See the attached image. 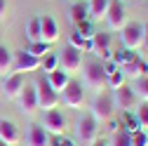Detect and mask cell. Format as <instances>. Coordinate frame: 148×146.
I'll return each mask as SVG.
<instances>
[{"label": "cell", "mask_w": 148, "mask_h": 146, "mask_svg": "<svg viewBox=\"0 0 148 146\" xmlns=\"http://www.w3.org/2000/svg\"><path fill=\"white\" fill-rule=\"evenodd\" d=\"M82 78H85V87L89 90H103L106 87V73H103V61L99 59H89L82 61Z\"/></svg>", "instance_id": "obj_1"}, {"label": "cell", "mask_w": 148, "mask_h": 146, "mask_svg": "<svg viewBox=\"0 0 148 146\" xmlns=\"http://www.w3.org/2000/svg\"><path fill=\"white\" fill-rule=\"evenodd\" d=\"M113 111H115L113 97L106 94V92H101V94L94 97V101H92V113L89 116L101 125V123H110V120H113Z\"/></svg>", "instance_id": "obj_2"}, {"label": "cell", "mask_w": 148, "mask_h": 146, "mask_svg": "<svg viewBox=\"0 0 148 146\" xmlns=\"http://www.w3.org/2000/svg\"><path fill=\"white\" fill-rule=\"evenodd\" d=\"M120 40H122V47L125 50H141V43H143V24L139 21H127L125 28L120 31Z\"/></svg>", "instance_id": "obj_3"}, {"label": "cell", "mask_w": 148, "mask_h": 146, "mask_svg": "<svg viewBox=\"0 0 148 146\" xmlns=\"http://www.w3.org/2000/svg\"><path fill=\"white\" fill-rule=\"evenodd\" d=\"M35 94H38V106L45 108V111H52V108L59 106V92H54L52 85L47 83V78L42 76L38 83H35Z\"/></svg>", "instance_id": "obj_4"}, {"label": "cell", "mask_w": 148, "mask_h": 146, "mask_svg": "<svg viewBox=\"0 0 148 146\" xmlns=\"http://www.w3.org/2000/svg\"><path fill=\"white\" fill-rule=\"evenodd\" d=\"M66 125H68V120H66V116L59 111V108L45 111L42 123H40V127H42V130H45L47 134H54V137H61V134L66 132Z\"/></svg>", "instance_id": "obj_5"}, {"label": "cell", "mask_w": 148, "mask_h": 146, "mask_svg": "<svg viewBox=\"0 0 148 146\" xmlns=\"http://www.w3.org/2000/svg\"><path fill=\"white\" fill-rule=\"evenodd\" d=\"M113 106L120 108L122 113H132L134 108L139 106V99L134 94V90L129 85H120L118 90H113Z\"/></svg>", "instance_id": "obj_6"}, {"label": "cell", "mask_w": 148, "mask_h": 146, "mask_svg": "<svg viewBox=\"0 0 148 146\" xmlns=\"http://www.w3.org/2000/svg\"><path fill=\"white\" fill-rule=\"evenodd\" d=\"M127 21H129V19H127V10H125V5L120 3V0H110L108 12H106V24H108V28L120 33V31L125 28Z\"/></svg>", "instance_id": "obj_7"}, {"label": "cell", "mask_w": 148, "mask_h": 146, "mask_svg": "<svg viewBox=\"0 0 148 146\" xmlns=\"http://www.w3.org/2000/svg\"><path fill=\"white\" fill-rule=\"evenodd\" d=\"M24 85H26L24 73H10V76H5L0 92H3V97H5L7 101H14V99H19V94H21Z\"/></svg>", "instance_id": "obj_8"}, {"label": "cell", "mask_w": 148, "mask_h": 146, "mask_svg": "<svg viewBox=\"0 0 148 146\" xmlns=\"http://www.w3.org/2000/svg\"><path fill=\"white\" fill-rule=\"evenodd\" d=\"M59 68H61V71H66L68 76L78 73V71L82 68V52L68 45V47L64 50V54L59 57Z\"/></svg>", "instance_id": "obj_9"}, {"label": "cell", "mask_w": 148, "mask_h": 146, "mask_svg": "<svg viewBox=\"0 0 148 146\" xmlns=\"http://www.w3.org/2000/svg\"><path fill=\"white\" fill-rule=\"evenodd\" d=\"M64 92V104L68 106V108H80L82 106V101H85V87H82V83L80 80H68V85L61 90Z\"/></svg>", "instance_id": "obj_10"}, {"label": "cell", "mask_w": 148, "mask_h": 146, "mask_svg": "<svg viewBox=\"0 0 148 146\" xmlns=\"http://www.w3.org/2000/svg\"><path fill=\"white\" fill-rule=\"evenodd\" d=\"M78 139L85 144H92L99 139V123L92 118V116H82L78 120Z\"/></svg>", "instance_id": "obj_11"}, {"label": "cell", "mask_w": 148, "mask_h": 146, "mask_svg": "<svg viewBox=\"0 0 148 146\" xmlns=\"http://www.w3.org/2000/svg\"><path fill=\"white\" fill-rule=\"evenodd\" d=\"M40 68V59L28 54L26 50L24 52H16L14 57V64H12V73H31V71H38Z\"/></svg>", "instance_id": "obj_12"}, {"label": "cell", "mask_w": 148, "mask_h": 146, "mask_svg": "<svg viewBox=\"0 0 148 146\" xmlns=\"http://www.w3.org/2000/svg\"><path fill=\"white\" fill-rule=\"evenodd\" d=\"M99 61H108L110 59V54H113V50H110V38H108V33H99L92 38V50H89Z\"/></svg>", "instance_id": "obj_13"}, {"label": "cell", "mask_w": 148, "mask_h": 146, "mask_svg": "<svg viewBox=\"0 0 148 146\" xmlns=\"http://www.w3.org/2000/svg\"><path fill=\"white\" fill-rule=\"evenodd\" d=\"M19 106H21V111L26 116H33V113H38V94H35V85H24L21 90V94H19Z\"/></svg>", "instance_id": "obj_14"}, {"label": "cell", "mask_w": 148, "mask_h": 146, "mask_svg": "<svg viewBox=\"0 0 148 146\" xmlns=\"http://www.w3.org/2000/svg\"><path fill=\"white\" fill-rule=\"evenodd\" d=\"M0 141L7 144V146H19V141H21L19 127L10 120H0Z\"/></svg>", "instance_id": "obj_15"}, {"label": "cell", "mask_w": 148, "mask_h": 146, "mask_svg": "<svg viewBox=\"0 0 148 146\" xmlns=\"http://www.w3.org/2000/svg\"><path fill=\"white\" fill-rule=\"evenodd\" d=\"M40 40L47 45L59 40V26L52 17H40Z\"/></svg>", "instance_id": "obj_16"}, {"label": "cell", "mask_w": 148, "mask_h": 146, "mask_svg": "<svg viewBox=\"0 0 148 146\" xmlns=\"http://www.w3.org/2000/svg\"><path fill=\"white\" fill-rule=\"evenodd\" d=\"M108 5H110V0H89V3H87V17H89V21L97 24V21L106 19Z\"/></svg>", "instance_id": "obj_17"}, {"label": "cell", "mask_w": 148, "mask_h": 146, "mask_svg": "<svg viewBox=\"0 0 148 146\" xmlns=\"http://www.w3.org/2000/svg\"><path fill=\"white\" fill-rule=\"evenodd\" d=\"M26 146H49V134L40 125H31L26 134Z\"/></svg>", "instance_id": "obj_18"}, {"label": "cell", "mask_w": 148, "mask_h": 146, "mask_svg": "<svg viewBox=\"0 0 148 146\" xmlns=\"http://www.w3.org/2000/svg\"><path fill=\"white\" fill-rule=\"evenodd\" d=\"M120 71L125 73V76H129V78H143V76H148V64H146V61H141V59L136 57L134 61L125 64Z\"/></svg>", "instance_id": "obj_19"}, {"label": "cell", "mask_w": 148, "mask_h": 146, "mask_svg": "<svg viewBox=\"0 0 148 146\" xmlns=\"http://www.w3.org/2000/svg\"><path fill=\"white\" fill-rule=\"evenodd\" d=\"M68 80H71V76L66 71H61V68H54L52 73H47V83L52 85L54 92H61V90L68 85Z\"/></svg>", "instance_id": "obj_20"}, {"label": "cell", "mask_w": 148, "mask_h": 146, "mask_svg": "<svg viewBox=\"0 0 148 146\" xmlns=\"http://www.w3.org/2000/svg\"><path fill=\"white\" fill-rule=\"evenodd\" d=\"M68 19H71L73 24H80V21L89 19V17H87V5L82 3V0H78V3L71 5V10H68Z\"/></svg>", "instance_id": "obj_21"}, {"label": "cell", "mask_w": 148, "mask_h": 146, "mask_svg": "<svg viewBox=\"0 0 148 146\" xmlns=\"http://www.w3.org/2000/svg\"><path fill=\"white\" fill-rule=\"evenodd\" d=\"M12 64H14V54L5 45H0V76H10L12 73Z\"/></svg>", "instance_id": "obj_22"}, {"label": "cell", "mask_w": 148, "mask_h": 146, "mask_svg": "<svg viewBox=\"0 0 148 146\" xmlns=\"http://www.w3.org/2000/svg\"><path fill=\"white\" fill-rule=\"evenodd\" d=\"M134 59H136V54H134L132 50H125V47L110 54V61H113V64H115L118 68H122L125 64H129V61H134Z\"/></svg>", "instance_id": "obj_23"}, {"label": "cell", "mask_w": 148, "mask_h": 146, "mask_svg": "<svg viewBox=\"0 0 148 146\" xmlns=\"http://www.w3.org/2000/svg\"><path fill=\"white\" fill-rule=\"evenodd\" d=\"M132 90H134L136 99H141V101H148V76H143V78H134V85H132Z\"/></svg>", "instance_id": "obj_24"}, {"label": "cell", "mask_w": 148, "mask_h": 146, "mask_svg": "<svg viewBox=\"0 0 148 146\" xmlns=\"http://www.w3.org/2000/svg\"><path fill=\"white\" fill-rule=\"evenodd\" d=\"M75 33H80L85 40H92L97 35V28H94V21H89V19H85V21H80V24H75Z\"/></svg>", "instance_id": "obj_25"}, {"label": "cell", "mask_w": 148, "mask_h": 146, "mask_svg": "<svg viewBox=\"0 0 148 146\" xmlns=\"http://www.w3.org/2000/svg\"><path fill=\"white\" fill-rule=\"evenodd\" d=\"M120 127H122V130H127L129 134L136 132V130H141V127H139V120H136V116H134V111H132V113H122V118H120Z\"/></svg>", "instance_id": "obj_26"}, {"label": "cell", "mask_w": 148, "mask_h": 146, "mask_svg": "<svg viewBox=\"0 0 148 146\" xmlns=\"http://www.w3.org/2000/svg\"><path fill=\"white\" fill-rule=\"evenodd\" d=\"M134 116L139 120V127L141 130H148V101H141L136 108H134Z\"/></svg>", "instance_id": "obj_27"}, {"label": "cell", "mask_w": 148, "mask_h": 146, "mask_svg": "<svg viewBox=\"0 0 148 146\" xmlns=\"http://www.w3.org/2000/svg\"><path fill=\"white\" fill-rule=\"evenodd\" d=\"M26 35H28V40H31V43H40V17H38V19H31V21H28Z\"/></svg>", "instance_id": "obj_28"}, {"label": "cell", "mask_w": 148, "mask_h": 146, "mask_svg": "<svg viewBox=\"0 0 148 146\" xmlns=\"http://www.w3.org/2000/svg\"><path fill=\"white\" fill-rule=\"evenodd\" d=\"M125 78H127V76H125V73L118 68V71H113V73H110V76H106V85H108L110 90H118L120 85H125Z\"/></svg>", "instance_id": "obj_29"}, {"label": "cell", "mask_w": 148, "mask_h": 146, "mask_svg": "<svg viewBox=\"0 0 148 146\" xmlns=\"http://www.w3.org/2000/svg\"><path fill=\"white\" fill-rule=\"evenodd\" d=\"M26 52H28V54H33V57H38V59H42L45 54H49V45H47V43H42V40H40V43H31Z\"/></svg>", "instance_id": "obj_30"}, {"label": "cell", "mask_w": 148, "mask_h": 146, "mask_svg": "<svg viewBox=\"0 0 148 146\" xmlns=\"http://www.w3.org/2000/svg\"><path fill=\"white\" fill-rule=\"evenodd\" d=\"M129 146H148V132L146 130H136L129 134Z\"/></svg>", "instance_id": "obj_31"}, {"label": "cell", "mask_w": 148, "mask_h": 146, "mask_svg": "<svg viewBox=\"0 0 148 146\" xmlns=\"http://www.w3.org/2000/svg\"><path fill=\"white\" fill-rule=\"evenodd\" d=\"M40 68L47 71V73H52L54 68H59V59L54 57V54H45V57L40 59Z\"/></svg>", "instance_id": "obj_32"}, {"label": "cell", "mask_w": 148, "mask_h": 146, "mask_svg": "<svg viewBox=\"0 0 148 146\" xmlns=\"http://www.w3.org/2000/svg\"><path fill=\"white\" fill-rule=\"evenodd\" d=\"M110 146H129V132L127 130H115V137H113V144Z\"/></svg>", "instance_id": "obj_33"}, {"label": "cell", "mask_w": 148, "mask_h": 146, "mask_svg": "<svg viewBox=\"0 0 148 146\" xmlns=\"http://www.w3.org/2000/svg\"><path fill=\"white\" fill-rule=\"evenodd\" d=\"M49 146H73V141H71V139H66V137L61 134V137H54V139L49 141Z\"/></svg>", "instance_id": "obj_34"}, {"label": "cell", "mask_w": 148, "mask_h": 146, "mask_svg": "<svg viewBox=\"0 0 148 146\" xmlns=\"http://www.w3.org/2000/svg\"><path fill=\"white\" fill-rule=\"evenodd\" d=\"M141 50L148 54V24H143V43H141Z\"/></svg>", "instance_id": "obj_35"}, {"label": "cell", "mask_w": 148, "mask_h": 146, "mask_svg": "<svg viewBox=\"0 0 148 146\" xmlns=\"http://www.w3.org/2000/svg\"><path fill=\"white\" fill-rule=\"evenodd\" d=\"M5 14H7V0H0V21L5 19Z\"/></svg>", "instance_id": "obj_36"}, {"label": "cell", "mask_w": 148, "mask_h": 146, "mask_svg": "<svg viewBox=\"0 0 148 146\" xmlns=\"http://www.w3.org/2000/svg\"><path fill=\"white\" fill-rule=\"evenodd\" d=\"M92 146H110V144L103 141V139H97V141H92Z\"/></svg>", "instance_id": "obj_37"}, {"label": "cell", "mask_w": 148, "mask_h": 146, "mask_svg": "<svg viewBox=\"0 0 148 146\" xmlns=\"http://www.w3.org/2000/svg\"><path fill=\"white\" fill-rule=\"evenodd\" d=\"M0 146H7V144H3V141H0Z\"/></svg>", "instance_id": "obj_38"}, {"label": "cell", "mask_w": 148, "mask_h": 146, "mask_svg": "<svg viewBox=\"0 0 148 146\" xmlns=\"http://www.w3.org/2000/svg\"><path fill=\"white\" fill-rule=\"evenodd\" d=\"M82 3H89V0H82Z\"/></svg>", "instance_id": "obj_39"}]
</instances>
